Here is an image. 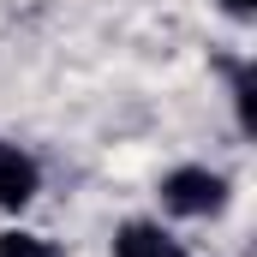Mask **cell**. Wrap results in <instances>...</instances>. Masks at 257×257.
<instances>
[{"mask_svg": "<svg viewBox=\"0 0 257 257\" xmlns=\"http://www.w3.org/2000/svg\"><path fill=\"white\" fill-rule=\"evenodd\" d=\"M162 203L180 215H221L227 209V180L209 168H174L162 180Z\"/></svg>", "mask_w": 257, "mask_h": 257, "instance_id": "cell-1", "label": "cell"}, {"mask_svg": "<svg viewBox=\"0 0 257 257\" xmlns=\"http://www.w3.org/2000/svg\"><path fill=\"white\" fill-rule=\"evenodd\" d=\"M36 192H42V168H36V156L18 150V144H0V209H24Z\"/></svg>", "mask_w": 257, "mask_h": 257, "instance_id": "cell-2", "label": "cell"}, {"mask_svg": "<svg viewBox=\"0 0 257 257\" xmlns=\"http://www.w3.org/2000/svg\"><path fill=\"white\" fill-rule=\"evenodd\" d=\"M114 257H192L174 233H162L156 221H126L114 233Z\"/></svg>", "mask_w": 257, "mask_h": 257, "instance_id": "cell-3", "label": "cell"}, {"mask_svg": "<svg viewBox=\"0 0 257 257\" xmlns=\"http://www.w3.org/2000/svg\"><path fill=\"white\" fill-rule=\"evenodd\" d=\"M0 257H60L48 239H36V233H24V227H12V233H0Z\"/></svg>", "mask_w": 257, "mask_h": 257, "instance_id": "cell-4", "label": "cell"}, {"mask_svg": "<svg viewBox=\"0 0 257 257\" xmlns=\"http://www.w3.org/2000/svg\"><path fill=\"white\" fill-rule=\"evenodd\" d=\"M221 6H227L233 18H251V12H257V0H221Z\"/></svg>", "mask_w": 257, "mask_h": 257, "instance_id": "cell-5", "label": "cell"}]
</instances>
